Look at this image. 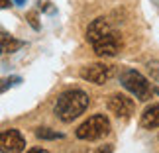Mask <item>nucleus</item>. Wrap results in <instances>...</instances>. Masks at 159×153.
<instances>
[{"label":"nucleus","instance_id":"f257e3e1","mask_svg":"<svg viewBox=\"0 0 159 153\" xmlns=\"http://www.w3.org/2000/svg\"><path fill=\"white\" fill-rule=\"evenodd\" d=\"M90 104V96L81 88H67L65 92H61L55 100V106H53V114L55 118L63 124H71L75 122L77 118L87 112Z\"/></svg>","mask_w":159,"mask_h":153},{"label":"nucleus","instance_id":"f03ea898","mask_svg":"<svg viewBox=\"0 0 159 153\" xmlns=\"http://www.w3.org/2000/svg\"><path fill=\"white\" fill-rule=\"evenodd\" d=\"M110 130H112V126H110L106 114H93L75 130V136L81 142H98L108 136Z\"/></svg>","mask_w":159,"mask_h":153},{"label":"nucleus","instance_id":"7ed1b4c3","mask_svg":"<svg viewBox=\"0 0 159 153\" xmlns=\"http://www.w3.org/2000/svg\"><path fill=\"white\" fill-rule=\"evenodd\" d=\"M120 79H122V87H124L132 96H136L138 100L145 102V100L151 98V94H153L151 84H149V81L142 75V73H138L134 69H126L124 73H122Z\"/></svg>","mask_w":159,"mask_h":153},{"label":"nucleus","instance_id":"20e7f679","mask_svg":"<svg viewBox=\"0 0 159 153\" xmlns=\"http://www.w3.org/2000/svg\"><path fill=\"white\" fill-rule=\"evenodd\" d=\"M90 45H93V49L98 57H116L122 51V35L116 32V28H112Z\"/></svg>","mask_w":159,"mask_h":153},{"label":"nucleus","instance_id":"39448f33","mask_svg":"<svg viewBox=\"0 0 159 153\" xmlns=\"http://www.w3.org/2000/svg\"><path fill=\"white\" fill-rule=\"evenodd\" d=\"M106 108L108 112L116 116V118H122V120H128L132 118V114L136 112V102L134 98H130L128 94H122V92H112L106 96Z\"/></svg>","mask_w":159,"mask_h":153},{"label":"nucleus","instance_id":"423d86ee","mask_svg":"<svg viewBox=\"0 0 159 153\" xmlns=\"http://www.w3.org/2000/svg\"><path fill=\"white\" fill-rule=\"evenodd\" d=\"M79 75H81V79H83L84 83L106 84V83H110V79L114 77V65H106V63H90V65H84Z\"/></svg>","mask_w":159,"mask_h":153},{"label":"nucleus","instance_id":"0eeeda50","mask_svg":"<svg viewBox=\"0 0 159 153\" xmlns=\"http://www.w3.org/2000/svg\"><path fill=\"white\" fill-rule=\"evenodd\" d=\"M24 149H26V137L20 130L10 128L0 132V153H22Z\"/></svg>","mask_w":159,"mask_h":153},{"label":"nucleus","instance_id":"6e6552de","mask_svg":"<svg viewBox=\"0 0 159 153\" xmlns=\"http://www.w3.org/2000/svg\"><path fill=\"white\" fill-rule=\"evenodd\" d=\"M139 128L142 130H157L159 128V102L148 104L139 114Z\"/></svg>","mask_w":159,"mask_h":153},{"label":"nucleus","instance_id":"1a4fd4ad","mask_svg":"<svg viewBox=\"0 0 159 153\" xmlns=\"http://www.w3.org/2000/svg\"><path fill=\"white\" fill-rule=\"evenodd\" d=\"M0 43H2V51L4 53H14V51H18L22 47V41L14 39L8 34H2V35H0Z\"/></svg>","mask_w":159,"mask_h":153},{"label":"nucleus","instance_id":"9d476101","mask_svg":"<svg viewBox=\"0 0 159 153\" xmlns=\"http://www.w3.org/2000/svg\"><path fill=\"white\" fill-rule=\"evenodd\" d=\"M35 137L38 139H59L63 136H61L59 132L51 130V128H38V130H35Z\"/></svg>","mask_w":159,"mask_h":153},{"label":"nucleus","instance_id":"9b49d317","mask_svg":"<svg viewBox=\"0 0 159 153\" xmlns=\"http://www.w3.org/2000/svg\"><path fill=\"white\" fill-rule=\"evenodd\" d=\"M148 73H149L151 81L159 83V61H151V63L148 65Z\"/></svg>","mask_w":159,"mask_h":153},{"label":"nucleus","instance_id":"f8f14e48","mask_svg":"<svg viewBox=\"0 0 159 153\" xmlns=\"http://www.w3.org/2000/svg\"><path fill=\"white\" fill-rule=\"evenodd\" d=\"M20 79L18 77H6V79H0V92H4V90H8L14 83H18Z\"/></svg>","mask_w":159,"mask_h":153},{"label":"nucleus","instance_id":"ddd939ff","mask_svg":"<svg viewBox=\"0 0 159 153\" xmlns=\"http://www.w3.org/2000/svg\"><path fill=\"white\" fill-rule=\"evenodd\" d=\"M26 20L30 22V26L34 29H39V22H38V12H28L26 14Z\"/></svg>","mask_w":159,"mask_h":153},{"label":"nucleus","instance_id":"4468645a","mask_svg":"<svg viewBox=\"0 0 159 153\" xmlns=\"http://www.w3.org/2000/svg\"><path fill=\"white\" fill-rule=\"evenodd\" d=\"M114 151V147H112V143H102V145H98L93 153H112Z\"/></svg>","mask_w":159,"mask_h":153},{"label":"nucleus","instance_id":"2eb2a0df","mask_svg":"<svg viewBox=\"0 0 159 153\" xmlns=\"http://www.w3.org/2000/svg\"><path fill=\"white\" fill-rule=\"evenodd\" d=\"M38 4H39V8L41 10H45V12H53V6L49 0H38Z\"/></svg>","mask_w":159,"mask_h":153},{"label":"nucleus","instance_id":"dca6fc26","mask_svg":"<svg viewBox=\"0 0 159 153\" xmlns=\"http://www.w3.org/2000/svg\"><path fill=\"white\" fill-rule=\"evenodd\" d=\"M26 153H51V151H47L43 147H32V149H28Z\"/></svg>","mask_w":159,"mask_h":153},{"label":"nucleus","instance_id":"f3484780","mask_svg":"<svg viewBox=\"0 0 159 153\" xmlns=\"http://www.w3.org/2000/svg\"><path fill=\"white\" fill-rule=\"evenodd\" d=\"M12 6V0H0V10H6Z\"/></svg>","mask_w":159,"mask_h":153},{"label":"nucleus","instance_id":"a211bd4d","mask_svg":"<svg viewBox=\"0 0 159 153\" xmlns=\"http://www.w3.org/2000/svg\"><path fill=\"white\" fill-rule=\"evenodd\" d=\"M14 2H16V4H24V2H26V0H14Z\"/></svg>","mask_w":159,"mask_h":153},{"label":"nucleus","instance_id":"6ab92c4d","mask_svg":"<svg viewBox=\"0 0 159 153\" xmlns=\"http://www.w3.org/2000/svg\"><path fill=\"white\" fill-rule=\"evenodd\" d=\"M2 53H4V51H2V43H0V55H2Z\"/></svg>","mask_w":159,"mask_h":153}]
</instances>
